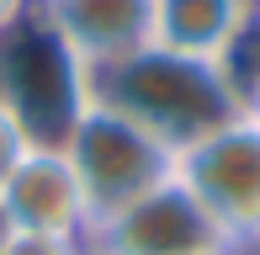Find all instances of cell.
I'll return each instance as SVG.
<instances>
[{"instance_id":"cell-1","label":"cell","mask_w":260,"mask_h":255,"mask_svg":"<svg viewBox=\"0 0 260 255\" xmlns=\"http://www.w3.org/2000/svg\"><path fill=\"white\" fill-rule=\"evenodd\" d=\"M85 101H101L165 138L170 149H186L191 138L239 117V75L229 64L186 59L159 43H144L112 64L85 69Z\"/></svg>"},{"instance_id":"cell-2","label":"cell","mask_w":260,"mask_h":255,"mask_svg":"<svg viewBox=\"0 0 260 255\" xmlns=\"http://www.w3.org/2000/svg\"><path fill=\"white\" fill-rule=\"evenodd\" d=\"M58 144H64L69 165L80 176V192L90 202V224H101L106 213L138 202L144 192H154L175 176V149L101 101H80V112L58 133Z\"/></svg>"},{"instance_id":"cell-3","label":"cell","mask_w":260,"mask_h":255,"mask_svg":"<svg viewBox=\"0 0 260 255\" xmlns=\"http://www.w3.org/2000/svg\"><path fill=\"white\" fill-rule=\"evenodd\" d=\"M175 181L207 207L239 255L260 245V128L244 112L175 149Z\"/></svg>"},{"instance_id":"cell-4","label":"cell","mask_w":260,"mask_h":255,"mask_svg":"<svg viewBox=\"0 0 260 255\" xmlns=\"http://www.w3.org/2000/svg\"><path fill=\"white\" fill-rule=\"evenodd\" d=\"M85 250L90 255H239V245L212 224L207 207L175 176L144 192L138 202L106 213L101 224H90Z\"/></svg>"},{"instance_id":"cell-5","label":"cell","mask_w":260,"mask_h":255,"mask_svg":"<svg viewBox=\"0 0 260 255\" xmlns=\"http://www.w3.org/2000/svg\"><path fill=\"white\" fill-rule=\"evenodd\" d=\"M0 207L16 234H64V239L90 234V202L58 138H38L21 154V165L0 186Z\"/></svg>"},{"instance_id":"cell-6","label":"cell","mask_w":260,"mask_h":255,"mask_svg":"<svg viewBox=\"0 0 260 255\" xmlns=\"http://www.w3.org/2000/svg\"><path fill=\"white\" fill-rule=\"evenodd\" d=\"M38 16L48 21V32L64 43V53L80 69H96L149 43L154 0H64Z\"/></svg>"},{"instance_id":"cell-7","label":"cell","mask_w":260,"mask_h":255,"mask_svg":"<svg viewBox=\"0 0 260 255\" xmlns=\"http://www.w3.org/2000/svg\"><path fill=\"white\" fill-rule=\"evenodd\" d=\"M255 0H154V21H149V43L186 59H212L234 64L250 38Z\"/></svg>"},{"instance_id":"cell-8","label":"cell","mask_w":260,"mask_h":255,"mask_svg":"<svg viewBox=\"0 0 260 255\" xmlns=\"http://www.w3.org/2000/svg\"><path fill=\"white\" fill-rule=\"evenodd\" d=\"M38 144V133H32V122L21 117V107L0 90V186L11 181V170L21 165V154Z\"/></svg>"},{"instance_id":"cell-9","label":"cell","mask_w":260,"mask_h":255,"mask_svg":"<svg viewBox=\"0 0 260 255\" xmlns=\"http://www.w3.org/2000/svg\"><path fill=\"white\" fill-rule=\"evenodd\" d=\"M0 255H90L85 239H64V234H11Z\"/></svg>"},{"instance_id":"cell-10","label":"cell","mask_w":260,"mask_h":255,"mask_svg":"<svg viewBox=\"0 0 260 255\" xmlns=\"http://www.w3.org/2000/svg\"><path fill=\"white\" fill-rule=\"evenodd\" d=\"M234 75H239V112H244V117L260 128V64H250V69H234Z\"/></svg>"},{"instance_id":"cell-11","label":"cell","mask_w":260,"mask_h":255,"mask_svg":"<svg viewBox=\"0 0 260 255\" xmlns=\"http://www.w3.org/2000/svg\"><path fill=\"white\" fill-rule=\"evenodd\" d=\"M32 16H38V0H0V38H11L16 27H27Z\"/></svg>"},{"instance_id":"cell-12","label":"cell","mask_w":260,"mask_h":255,"mask_svg":"<svg viewBox=\"0 0 260 255\" xmlns=\"http://www.w3.org/2000/svg\"><path fill=\"white\" fill-rule=\"evenodd\" d=\"M244 48H255V64H260V0H255V16H250V38H244Z\"/></svg>"},{"instance_id":"cell-13","label":"cell","mask_w":260,"mask_h":255,"mask_svg":"<svg viewBox=\"0 0 260 255\" xmlns=\"http://www.w3.org/2000/svg\"><path fill=\"white\" fill-rule=\"evenodd\" d=\"M16 234V229H11V218H6V207H0V250H6V239Z\"/></svg>"},{"instance_id":"cell-14","label":"cell","mask_w":260,"mask_h":255,"mask_svg":"<svg viewBox=\"0 0 260 255\" xmlns=\"http://www.w3.org/2000/svg\"><path fill=\"white\" fill-rule=\"evenodd\" d=\"M53 6H64V0H38V11H53Z\"/></svg>"},{"instance_id":"cell-15","label":"cell","mask_w":260,"mask_h":255,"mask_svg":"<svg viewBox=\"0 0 260 255\" xmlns=\"http://www.w3.org/2000/svg\"><path fill=\"white\" fill-rule=\"evenodd\" d=\"M250 255H260V245H255V250H250Z\"/></svg>"}]
</instances>
